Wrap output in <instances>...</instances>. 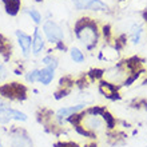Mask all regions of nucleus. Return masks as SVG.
Wrapping results in <instances>:
<instances>
[{
    "label": "nucleus",
    "instance_id": "0eeeda50",
    "mask_svg": "<svg viewBox=\"0 0 147 147\" xmlns=\"http://www.w3.org/2000/svg\"><path fill=\"white\" fill-rule=\"evenodd\" d=\"M16 43L20 50V55L24 59H30L32 56V35L27 34L23 30H16L15 31Z\"/></svg>",
    "mask_w": 147,
    "mask_h": 147
},
{
    "label": "nucleus",
    "instance_id": "a211bd4d",
    "mask_svg": "<svg viewBox=\"0 0 147 147\" xmlns=\"http://www.w3.org/2000/svg\"><path fill=\"white\" fill-rule=\"evenodd\" d=\"M9 115H11V119L15 120V122H20V123H24V122H27L28 120V115L26 112L20 111V110L15 109V107H11L9 106Z\"/></svg>",
    "mask_w": 147,
    "mask_h": 147
},
{
    "label": "nucleus",
    "instance_id": "2eb2a0df",
    "mask_svg": "<svg viewBox=\"0 0 147 147\" xmlns=\"http://www.w3.org/2000/svg\"><path fill=\"white\" fill-rule=\"evenodd\" d=\"M4 8L9 16H16L22 9V1L20 0H3Z\"/></svg>",
    "mask_w": 147,
    "mask_h": 147
},
{
    "label": "nucleus",
    "instance_id": "393cba45",
    "mask_svg": "<svg viewBox=\"0 0 147 147\" xmlns=\"http://www.w3.org/2000/svg\"><path fill=\"white\" fill-rule=\"evenodd\" d=\"M35 1H36V3H42L43 0H35Z\"/></svg>",
    "mask_w": 147,
    "mask_h": 147
},
{
    "label": "nucleus",
    "instance_id": "ddd939ff",
    "mask_svg": "<svg viewBox=\"0 0 147 147\" xmlns=\"http://www.w3.org/2000/svg\"><path fill=\"white\" fill-rule=\"evenodd\" d=\"M23 13H26V15L31 19V22L34 24H35L36 27H39V26H42L43 24V15H42V12L39 11V9H36V8L34 7H28V8H24L23 9Z\"/></svg>",
    "mask_w": 147,
    "mask_h": 147
},
{
    "label": "nucleus",
    "instance_id": "cd10ccee",
    "mask_svg": "<svg viewBox=\"0 0 147 147\" xmlns=\"http://www.w3.org/2000/svg\"><path fill=\"white\" fill-rule=\"evenodd\" d=\"M146 147H147V146H146Z\"/></svg>",
    "mask_w": 147,
    "mask_h": 147
},
{
    "label": "nucleus",
    "instance_id": "412c9836",
    "mask_svg": "<svg viewBox=\"0 0 147 147\" xmlns=\"http://www.w3.org/2000/svg\"><path fill=\"white\" fill-rule=\"evenodd\" d=\"M88 1L90 0H71V3H72L76 11H87Z\"/></svg>",
    "mask_w": 147,
    "mask_h": 147
},
{
    "label": "nucleus",
    "instance_id": "b1692460",
    "mask_svg": "<svg viewBox=\"0 0 147 147\" xmlns=\"http://www.w3.org/2000/svg\"><path fill=\"white\" fill-rule=\"evenodd\" d=\"M8 106H9V102L0 96V109H4V107H8Z\"/></svg>",
    "mask_w": 147,
    "mask_h": 147
},
{
    "label": "nucleus",
    "instance_id": "f3484780",
    "mask_svg": "<svg viewBox=\"0 0 147 147\" xmlns=\"http://www.w3.org/2000/svg\"><path fill=\"white\" fill-rule=\"evenodd\" d=\"M39 74H40V68L34 67L24 72V79L28 84H35V83H39Z\"/></svg>",
    "mask_w": 147,
    "mask_h": 147
},
{
    "label": "nucleus",
    "instance_id": "39448f33",
    "mask_svg": "<svg viewBox=\"0 0 147 147\" xmlns=\"http://www.w3.org/2000/svg\"><path fill=\"white\" fill-rule=\"evenodd\" d=\"M8 138L11 142V147H35L31 139V135L23 127L11 126L8 131Z\"/></svg>",
    "mask_w": 147,
    "mask_h": 147
},
{
    "label": "nucleus",
    "instance_id": "7ed1b4c3",
    "mask_svg": "<svg viewBox=\"0 0 147 147\" xmlns=\"http://www.w3.org/2000/svg\"><path fill=\"white\" fill-rule=\"evenodd\" d=\"M88 103H86V102H79L76 105L74 106H63L58 111L54 112V122L56 124V127L59 128H63V126H66L67 122L66 120L72 115H76L79 112L84 111L87 107H88Z\"/></svg>",
    "mask_w": 147,
    "mask_h": 147
},
{
    "label": "nucleus",
    "instance_id": "5701e85b",
    "mask_svg": "<svg viewBox=\"0 0 147 147\" xmlns=\"http://www.w3.org/2000/svg\"><path fill=\"white\" fill-rule=\"evenodd\" d=\"M54 147H79V144L72 142V140H64V142H58V143H55Z\"/></svg>",
    "mask_w": 147,
    "mask_h": 147
},
{
    "label": "nucleus",
    "instance_id": "f257e3e1",
    "mask_svg": "<svg viewBox=\"0 0 147 147\" xmlns=\"http://www.w3.org/2000/svg\"><path fill=\"white\" fill-rule=\"evenodd\" d=\"M74 35L86 51H95L102 40L100 27L95 19L84 16L74 24Z\"/></svg>",
    "mask_w": 147,
    "mask_h": 147
},
{
    "label": "nucleus",
    "instance_id": "aec40b11",
    "mask_svg": "<svg viewBox=\"0 0 147 147\" xmlns=\"http://www.w3.org/2000/svg\"><path fill=\"white\" fill-rule=\"evenodd\" d=\"M9 106L8 107H4V109H0V124L1 126H7L12 122L11 115H9Z\"/></svg>",
    "mask_w": 147,
    "mask_h": 147
},
{
    "label": "nucleus",
    "instance_id": "dca6fc26",
    "mask_svg": "<svg viewBox=\"0 0 147 147\" xmlns=\"http://www.w3.org/2000/svg\"><path fill=\"white\" fill-rule=\"evenodd\" d=\"M109 9L110 7L102 0H90L88 7H87V11L91 12H107Z\"/></svg>",
    "mask_w": 147,
    "mask_h": 147
},
{
    "label": "nucleus",
    "instance_id": "f03ea898",
    "mask_svg": "<svg viewBox=\"0 0 147 147\" xmlns=\"http://www.w3.org/2000/svg\"><path fill=\"white\" fill-rule=\"evenodd\" d=\"M42 32L47 40V44L55 46L59 42H64L66 32L59 23L52 19H46L42 24Z\"/></svg>",
    "mask_w": 147,
    "mask_h": 147
},
{
    "label": "nucleus",
    "instance_id": "f8f14e48",
    "mask_svg": "<svg viewBox=\"0 0 147 147\" xmlns=\"http://www.w3.org/2000/svg\"><path fill=\"white\" fill-rule=\"evenodd\" d=\"M68 55H70V59L75 64H82L86 60V52L76 46H72L68 48Z\"/></svg>",
    "mask_w": 147,
    "mask_h": 147
},
{
    "label": "nucleus",
    "instance_id": "bb28decb",
    "mask_svg": "<svg viewBox=\"0 0 147 147\" xmlns=\"http://www.w3.org/2000/svg\"><path fill=\"white\" fill-rule=\"evenodd\" d=\"M1 64H3V63H1V62H0V66H1Z\"/></svg>",
    "mask_w": 147,
    "mask_h": 147
},
{
    "label": "nucleus",
    "instance_id": "9b49d317",
    "mask_svg": "<svg viewBox=\"0 0 147 147\" xmlns=\"http://www.w3.org/2000/svg\"><path fill=\"white\" fill-rule=\"evenodd\" d=\"M55 72L56 71L51 70V68H47V67H42L40 68V74H39V83L44 87L50 86L55 79Z\"/></svg>",
    "mask_w": 147,
    "mask_h": 147
},
{
    "label": "nucleus",
    "instance_id": "6ab92c4d",
    "mask_svg": "<svg viewBox=\"0 0 147 147\" xmlns=\"http://www.w3.org/2000/svg\"><path fill=\"white\" fill-rule=\"evenodd\" d=\"M103 119H105V123H106V128H107V132L109 131H114L116 127V118L114 115H112L111 112L109 111V110H106L105 112H103Z\"/></svg>",
    "mask_w": 147,
    "mask_h": 147
},
{
    "label": "nucleus",
    "instance_id": "4468645a",
    "mask_svg": "<svg viewBox=\"0 0 147 147\" xmlns=\"http://www.w3.org/2000/svg\"><path fill=\"white\" fill-rule=\"evenodd\" d=\"M142 36H143V27L140 24H134L131 28H130V32H128V38H130V42L132 44H139L142 42Z\"/></svg>",
    "mask_w": 147,
    "mask_h": 147
},
{
    "label": "nucleus",
    "instance_id": "20e7f679",
    "mask_svg": "<svg viewBox=\"0 0 147 147\" xmlns=\"http://www.w3.org/2000/svg\"><path fill=\"white\" fill-rule=\"evenodd\" d=\"M130 74L131 72L127 70L126 63L118 62L114 66L109 67V68H105V71H103V79L112 83V84H116V86H119V87H122L123 82L126 80V78Z\"/></svg>",
    "mask_w": 147,
    "mask_h": 147
},
{
    "label": "nucleus",
    "instance_id": "9d476101",
    "mask_svg": "<svg viewBox=\"0 0 147 147\" xmlns=\"http://www.w3.org/2000/svg\"><path fill=\"white\" fill-rule=\"evenodd\" d=\"M40 62H42L43 67H47V68H51V70L56 71L60 66V62H59V58L55 55V51L52 48L50 50H46L44 55L42 56L40 59Z\"/></svg>",
    "mask_w": 147,
    "mask_h": 147
},
{
    "label": "nucleus",
    "instance_id": "a878e982",
    "mask_svg": "<svg viewBox=\"0 0 147 147\" xmlns=\"http://www.w3.org/2000/svg\"><path fill=\"white\" fill-rule=\"evenodd\" d=\"M0 147H3V144H1V139H0Z\"/></svg>",
    "mask_w": 147,
    "mask_h": 147
},
{
    "label": "nucleus",
    "instance_id": "4be33fe9",
    "mask_svg": "<svg viewBox=\"0 0 147 147\" xmlns=\"http://www.w3.org/2000/svg\"><path fill=\"white\" fill-rule=\"evenodd\" d=\"M8 76H9V70H8V67L3 63V64L0 66V83H3V82L7 80Z\"/></svg>",
    "mask_w": 147,
    "mask_h": 147
},
{
    "label": "nucleus",
    "instance_id": "1a4fd4ad",
    "mask_svg": "<svg viewBox=\"0 0 147 147\" xmlns=\"http://www.w3.org/2000/svg\"><path fill=\"white\" fill-rule=\"evenodd\" d=\"M98 91L100 95L109 99V100H119L120 99V94H119V86L116 84H112L110 82L102 79V80L98 82Z\"/></svg>",
    "mask_w": 147,
    "mask_h": 147
},
{
    "label": "nucleus",
    "instance_id": "423d86ee",
    "mask_svg": "<svg viewBox=\"0 0 147 147\" xmlns=\"http://www.w3.org/2000/svg\"><path fill=\"white\" fill-rule=\"evenodd\" d=\"M0 96L7 100H24L27 99V88L22 83H7L0 86Z\"/></svg>",
    "mask_w": 147,
    "mask_h": 147
},
{
    "label": "nucleus",
    "instance_id": "6e6552de",
    "mask_svg": "<svg viewBox=\"0 0 147 147\" xmlns=\"http://www.w3.org/2000/svg\"><path fill=\"white\" fill-rule=\"evenodd\" d=\"M32 56L39 58L47 50V40L42 32V28L35 27L32 31Z\"/></svg>",
    "mask_w": 147,
    "mask_h": 147
}]
</instances>
